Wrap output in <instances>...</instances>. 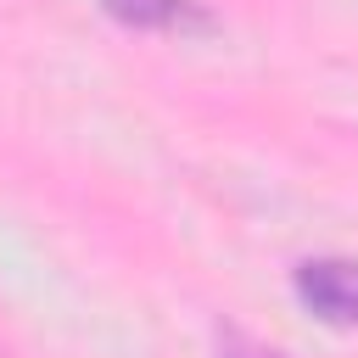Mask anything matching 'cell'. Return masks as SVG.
<instances>
[{"label":"cell","mask_w":358,"mask_h":358,"mask_svg":"<svg viewBox=\"0 0 358 358\" xmlns=\"http://www.w3.org/2000/svg\"><path fill=\"white\" fill-rule=\"evenodd\" d=\"M296 296L330 319V324H358V263L352 257H313L296 268Z\"/></svg>","instance_id":"1"},{"label":"cell","mask_w":358,"mask_h":358,"mask_svg":"<svg viewBox=\"0 0 358 358\" xmlns=\"http://www.w3.org/2000/svg\"><path fill=\"white\" fill-rule=\"evenodd\" d=\"M106 11L134 22V28H196V22H207L196 0H106Z\"/></svg>","instance_id":"2"},{"label":"cell","mask_w":358,"mask_h":358,"mask_svg":"<svg viewBox=\"0 0 358 358\" xmlns=\"http://www.w3.org/2000/svg\"><path fill=\"white\" fill-rule=\"evenodd\" d=\"M224 358H274V352H252V347H229Z\"/></svg>","instance_id":"3"}]
</instances>
